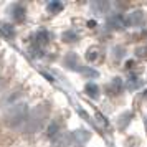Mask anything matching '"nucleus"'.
Segmentation results:
<instances>
[{
  "label": "nucleus",
  "instance_id": "f257e3e1",
  "mask_svg": "<svg viewBox=\"0 0 147 147\" xmlns=\"http://www.w3.org/2000/svg\"><path fill=\"white\" fill-rule=\"evenodd\" d=\"M28 107L23 101H15L10 104V107L7 109V114H5V119H7V124H10L12 127H23V124L27 122L28 119Z\"/></svg>",
  "mask_w": 147,
  "mask_h": 147
},
{
  "label": "nucleus",
  "instance_id": "f03ea898",
  "mask_svg": "<svg viewBox=\"0 0 147 147\" xmlns=\"http://www.w3.org/2000/svg\"><path fill=\"white\" fill-rule=\"evenodd\" d=\"M45 117H47V109L41 107V106L36 107L35 111H32V113L28 114L27 122L23 124L25 131H27V132H35V131H38L41 127V124H43Z\"/></svg>",
  "mask_w": 147,
  "mask_h": 147
},
{
  "label": "nucleus",
  "instance_id": "7ed1b4c3",
  "mask_svg": "<svg viewBox=\"0 0 147 147\" xmlns=\"http://www.w3.org/2000/svg\"><path fill=\"white\" fill-rule=\"evenodd\" d=\"M106 23H107V27L113 28V30H122V28H126V27H127L126 17H122V15H119V13L111 15V17L107 18Z\"/></svg>",
  "mask_w": 147,
  "mask_h": 147
},
{
  "label": "nucleus",
  "instance_id": "20e7f679",
  "mask_svg": "<svg viewBox=\"0 0 147 147\" xmlns=\"http://www.w3.org/2000/svg\"><path fill=\"white\" fill-rule=\"evenodd\" d=\"M142 22H144V12L142 10H132L126 15L127 27H136V25H140Z\"/></svg>",
  "mask_w": 147,
  "mask_h": 147
},
{
  "label": "nucleus",
  "instance_id": "39448f33",
  "mask_svg": "<svg viewBox=\"0 0 147 147\" xmlns=\"http://www.w3.org/2000/svg\"><path fill=\"white\" fill-rule=\"evenodd\" d=\"M122 86H124V83H122V80L121 78H113L111 80V83L106 86V93L109 94V96H116V94L121 93V89H122Z\"/></svg>",
  "mask_w": 147,
  "mask_h": 147
},
{
  "label": "nucleus",
  "instance_id": "423d86ee",
  "mask_svg": "<svg viewBox=\"0 0 147 147\" xmlns=\"http://www.w3.org/2000/svg\"><path fill=\"white\" fill-rule=\"evenodd\" d=\"M71 139L76 142V144H84L88 139H89V132L88 131H84V129H80V131H74L73 134H71Z\"/></svg>",
  "mask_w": 147,
  "mask_h": 147
},
{
  "label": "nucleus",
  "instance_id": "0eeeda50",
  "mask_svg": "<svg viewBox=\"0 0 147 147\" xmlns=\"http://www.w3.org/2000/svg\"><path fill=\"white\" fill-rule=\"evenodd\" d=\"M8 12L12 13V17H13V20H17V22H22L23 18H25V8L22 7V5H18V3H15V5H12V8H10Z\"/></svg>",
  "mask_w": 147,
  "mask_h": 147
},
{
  "label": "nucleus",
  "instance_id": "6e6552de",
  "mask_svg": "<svg viewBox=\"0 0 147 147\" xmlns=\"http://www.w3.org/2000/svg\"><path fill=\"white\" fill-rule=\"evenodd\" d=\"M35 38H36V45H45V43H48L50 41V38H51V35L48 33L47 30H40L38 33L35 35Z\"/></svg>",
  "mask_w": 147,
  "mask_h": 147
},
{
  "label": "nucleus",
  "instance_id": "1a4fd4ad",
  "mask_svg": "<svg viewBox=\"0 0 147 147\" xmlns=\"http://www.w3.org/2000/svg\"><path fill=\"white\" fill-rule=\"evenodd\" d=\"M91 8H93L98 15H102L107 8H109V3H107V2H93V3H91Z\"/></svg>",
  "mask_w": 147,
  "mask_h": 147
},
{
  "label": "nucleus",
  "instance_id": "9d476101",
  "mask_svg": "<svg viewBox=\"0 0 147 147\" xmlns=\"http://www.w3.org/2000/svg\"><path fill=\"white\" fill-rule=\"evenodd\" d=\"M84 91H86V94H88V96H91V98H98V96H99V88H98V84L93 83V81L86 84Z\"/></svg>",
  "mask_w": 147,
  "mask_h": 147
},
{
  "label": "nucleus",
  "instance_id": "9b49d317",
  "mask_svg": "<svg viewBox=\"0 0 147 147\" xmlns=\"http://www.w3.org/2000/svg\"><path fill=\"white\" fill-rule=\"evenodd\" d=\"M131 119H132V113H124V114H121L119 119H117V126H119V129H126Z\"/></svg>",
  "mask_w": 147,
  "mask_h": 147
},
{
  "label": "nucleus",
  "instance_id": "f8f14e48",
  "mask_svg": "<svg viewBox=\"0 0 147 147\" xmlns=\"http://www.w3.org/2000/svg\"><path fill=\"white\" fill-rule=\"evenodd\" d=\"M48 137L50 139H55V137H58V134H60V124L56 122V121H53L51 124H50V127H48Z\"/></svg>",
  "mask_w": 147,
  "mask_h": 147
},
{
  "label": "nucleus",
  "instance_id": "ddd939ff",
  "mask_svg": "<svg viewBox=\"0 0 147 147\" xmlns=\"http://www.w3.org/2000/svg\"><path fill=\"white\" fill-rule=\"evenodd\" d=\"M63 10V3L61 2H50L48 3V12L50 13H58Z\"/></svg>",
  "mask_w": 147,
  "mask_h": 147
},
{
  "label": "nucleus",
  "instance_id": "4468645a",
  "mask_svg": "<svg viewBox=\"0 0 147 147\" xmlns=\"http://www.w3.org/2000/svg\"><path fill=\"white\" fill-rule=\"evenodd\" d=\"M63 40L68 41V43H73V41L78 40V33H76L74 30H68V32L63 33Z\"/></svg>",
  "mask_w": 147,
  "mask_h": 147
},
{
  "label": "nucleus",
  "instance_id": "2eb2a0df",
  "mask_svg": "<svg viewBox=\"0 0 147 147\" xmlns=\"http://www.w3.org/2000/svg\"><path fill=\"white\" fill-rule=\"evenodd\" d=\"M0 32L5 35V36H8V38L15 35V30L10 27V25H7V23H0Z\"/></svg>",
  "mask_w": 147,
  "mask_h": 147
},
{
  "label": "nucleus",
  "instance_id": "dca6fc26",
  "mask_svg": "<svg viewBox=\"0 0 147 147\" xmlns=\"http://www.w3.org/2000/svg\"><path fill=\"white\" fill-rule=\"evenodd\" d=\"M139 86H140V81L137 80L136 76H131V78H129V81H127V89L134 91V89H137Z\"/></svg>",
  "mask_w": 147,
  "mask_h": 147
},
{
  "label": "nucleus",
  "instance_id": "f3484780",
  "mask_svg": "<svg viewBox=\"0 0 147 147\" xmlns=\"http://www.w3.org/2000/svg\"><path fill=\"white\" fill-rule=\"evenodd\" d=\"M86 58H88V61H94L98 58V50H89L86 55Z\"/></svg>",
  "mask_w": 147,
  "mask_h": 147
},
{
  "label": "nucleus",
  "instance_id": "a211bd4d",
  "mask_svg": "<svg viewBox=\"0 0 147 147\" xmlns=\"http://www.w3.org/2000/svg\"><path fill=\"white\" fill-rule=\"evenodd\" d=\"M136 53H137V56H140V58H144V56H147V48L146 47H140L136 50Z\"/></svg>",
  "mask_w": 147,
  "mask_h": 147
},
{
  "label": "nucleus",
  "instance_id": "6ab92c4d",
  "mask_svg": "<svg viewBox=\"0 0 147 147\" xmlns=\"http://www.w3.org/2000/svg\"><path fill=\"white\" fill-rule=\"evenodd\" d=\"M114 51H116V55H114L116 58H122L124 56V48H116Z\"/></svg>",
  "mask_w": 147,
  "mask_h": 147
}]
</instances>
